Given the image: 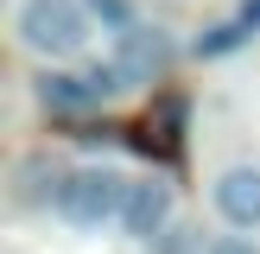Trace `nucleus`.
<instances>
[{"mask_svg":"<svg viewBox=\"0 0 260 254\" xmlns=\"http://www.w3.org/2000/svg\"><path fill=\"white\" fill-rule=\"evenodd\" d=\"M83 76H89V89H95L102 102H114V96H127V89H134V83L121 76V64H114V57H95V64H89Z\"/></svg>","mask_w":260,"mask_h":254,"instance_id":"0eeeda50","label":"nucleus"},{"mask_svg":"<svg viewBox=\"0 0 260 254\" xmlns=\"http://www.w3.org/2000/svg\"><path fill=\"white\" fill-rule=\"evenodd\" d=\"M241 25H248V32H260V0H241Z\"/></svg>","mask_w":260,"mask_h":254,"instance_id":"f8f14e48","label":"nucleus"},{"mask_svg":"<svg viewBox=\"0 0 260 254\" xmlns=\"http://www.w3.org/2000/svg\"><path fill=\"white\" fill-rule=\"evenodd\" d=\"M38 102H45L51 114H89L102 96L89 89V76H70V70H45V76H38Z\"/></svg>","mask_w":260,"mask_h":254,"instance_id":"423d86ee","label":"nucleus"},{"mask_svg":"<svg viewBox=\"0 0 260 254\" xmlns=\"http://www.w3.org/2000/svg\"><path fill=\"white\" fill-rule=\"evenodd\" d=\"M83 7H89V19H102L108 32H134V25H140L127 0H83Z\"/></svg>","mask_w":260,"mask_h":254,"instance_id":"6e6552de","label":"nucleus"},{"mask_svg":"<svg viewBox=\"0 0 260 254\" xmlns=\"http://www.w3.org/2000/svg\"><path fill=\"white\" fill-rule=\"evenodd\" d=\"M13 32H19L25 51H38V57H76V51L89 45V7L83 0H19V13H13Z\"/></svg>","mask_w":260,"mask_h":254,"instance_id":"f03ea898","label":"nucleus"},{"mask_svg":"<svg viewBox=\"0 0 260 254\" xmlns=\"http://www.w3.org/2000/svg\"><path fill=\"white\" fill-rule=\"evenodd\" d=\"M159 254H210V248H203L197 229H165V235H159Z\"/></svg>","mask_w":260,"mask_h":254,"instance_id":"9d476101","label":"nucleus"},{"mask_svg":"<svg viewBox=\"0 0 260 254\" xmlns=\"http://www.w3.org/2000/svg\"><path fill=\"white\" fill-rule=\"evenodd\" d=\"M241 38H248V25H241V19H229V25H216L210 38H197V57H222V51H235Z\"/></svg>","mask_w":260,"mask_h":254,"instance_id":"1a4fd4ad","label":"nucleus"},{"mask_svg":"<svg viewBox=\"0 0 260 254\" xmlns=\"http://www.w3.org/2000/svg\"><path fill=\"white\" fill-rule=\"evenodd\" d=\"M108 57L121 64V76L140 89V83H152V76H165V64H172V45H165V32H159V25H134V32H114Z\"/></svg>","mask_w":260,"mask_h":254,"instance_id":"20e7f679","label":"nucleus"},{"mask_svg":"<svg viewBox=\"0 0 260 254\" xmlns=\"http://www.w3.org/2000/svg\"><path fill=\"white\" fill-rule=\"evenodd\" d=\"M210 197L229 229H260V165H229Z\"/></svg>","mask_w":260,"mask_h":254,"instance_id":"39448f33","label":"nucleus"},{"mask_svg":"<svg viewBox=\"0 0 260 254\" xmlns=\"http://www.w3.org/2000/svg\"><path fill=\"white\" fill-rule=\"evenodd\" d=\"M134 178L114 172V165H70L63 184L51 190V210L63 216L70 229H102V223H121V203Z\"/></svg>","mask_w":260,"mask_h":254,"instance_id":"f257e3e1","label":"nucleus"},{"mask_svg":"<svg viewBox=\"0 0 260 254\" xmlns=\"http://www.w3.org/2000/svg\"><path fill=\"white\" fill-rule=\"evenodd\" d=\"M210 254H260V248H254V235H222V241H210Z\"/></svg>","mask_w":260,"mask_h":254,"instance_id":"9b49d317","label":"nucleus"},{"mask_svg":"<svg viewBox=\"0 0 260 254\" xmlns=\"http://www.w3.org/2000/svg\"><path fill=\"white\" fill-rule=\"evenodd\" d=\"M121 229L134 241H159L172 229V184L165 178H134L127 184V203H121Z\"/></svg>","mask_w":260,"mask_h":254,"instance_id":"7ed1b4c3","label":"nucleus"}]
</instances>
